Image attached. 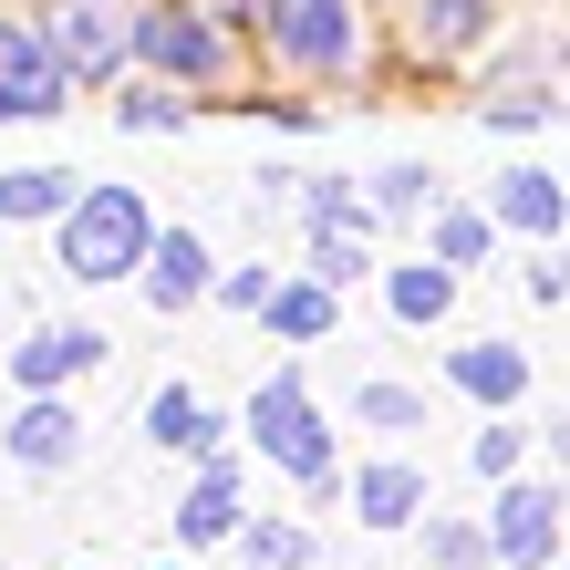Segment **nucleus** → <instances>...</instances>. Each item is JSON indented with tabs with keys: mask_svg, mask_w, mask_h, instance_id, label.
Wrapping results in <instances>:
<instances>
[{
	"mask_svg": "<svg viewBox=\"0 0 570 570\" xmlns=\"http://www.w3.org/2000/svg\"><path fill=\"white\" fill-rule=\"evenodd\" d=\"M146 249H156V228L136 208V187L73 197V218H62V271L73 281H125V271H146Z\"/></svg>",
	"mask_w": 570,
	"mask_h": 570,
	"instance_id": "1",
	"label": "nucleus"
},
{
	"mask_svg": "<svg viewBox=\"0 0 570 570\" xmlns=\"http://www.w3.org/2000/svg\"><path fill=\"white\" fill-rule=\"evenodd\" d=\"M249 435H259V456H271V466H291L312 498H332V435L312 415V394H301V374H271V384L249 394Z\"/></svg>",
	"mask_w": 570,
	"mask_h": 570,
	"instance_id": "2",
	"label": "nucleus"
},
{
	"mask_svg": "<svg viewBox=\"0 0 570 570\" xmlns=\"http://www.w3.org/2000/svg\"><path fill=\"white\" fill-rule=\"evenodd\" d=\"M259 21H271V52L301 62V73L353 62V0H259Z\"/></svg>",
	"mask_w": 570,
	"mask_h": 570,
	"instance_id": "3",
	"label": "nucleus"
},
{
	"mask_svg": "<svg viewBox=\"0 0 570 570\" xmlns=\"http://www.w3.org/2000/svg\"><path fill=\"white\" fill-rule=\"evenodd\" d=\"M62 94H73V62L52 52V31L0 21V115H62Z\"/></svg>",
	"mask_w": 570,
	"mask_h": 570,
	"instance_id": "4",
	"label": "nucleus"
},
{
	"mask_svg": "<svg viewBox=\"0 0 570 570\" xmlns=\"http://www.w3.org/2000/svg\"><path fill=\"white\" fill-rule=\"evenodd\" d=\"M52 52L105 83L115 62L136 52V11H125V0H52Z\"/></svg>",
	"mask_w": 570,
	"mask_h": 570,
	"instance_id": "5",
	"label": "nucleus"
},
{
	"mask_svg": "<svg viewBox=\"0 0 570 570\" xmlns=\"http://www.w3.org/2000/svg\"><path fill=\"white\" fill-rule=\"evenodd\" d=\"M136 52L156 62L166 83H208V73H228V42L197 11H136Z\"/></svg>",
	"mask_w": 570,
	"mask_h": 570,
	"instance_id": "6",
	"label": "nucleus"
},
{
	"mask_svg": "<svg viewBox=\"0 0 570 570\" xmlns=\"http://www.w3.org/2000/svg\"><path fill=\"white\" fill-rule=\"evenodd\" d=\"M488 540H498V560H509V570H560V488H519V478H509Z\"/></svg>",
	"mask_w": 570,
	"mask_h": 570,
	"instance_id": "7",
	"label": "nucleus"
},
{
	"mask_svg": "<svg viewBox=\"0 0 570 570\" xmlns=\"http://www.w3.org/2000/svg\"><path fill=\"white\" fill-rule=\"evenodd\" d=\"M105 363V332H83V322H52V332H31V343L11 353V384L21 394H52V384H73Z\"/></svg>",
	"mask_w": 570,
	"mask_h": 570,
	"instance_id": "8",
	"label": "nucleus"
},
{
	"mask_svg": "<svg viewBox=\"0 0 570 570\" xmlns=\"http://www.w3.org/2000/svg\"><path fill=\"white\" fill-rule=\"evenodd\" d=\"M218 281H208V239L197 228H166V239L146 249V301L156 312H187V301H208Z\"/></svg>",
	"mask_w": 570,
	"mask_h": 570,
	"instance_id": "9",
	"label": "nucleus"
},
{
	"mask_svg": "<svg viewBox=\"0 0 570 570\" xmlns=\"http://www.w3.org/2000/svg\"><path fill=\"white\" fill-rule=\"evenodd\" d=\"M11 456H21V466H73V456H83V425H73V405L31 394V405L11 415Z\"/></svg>",
	"mask_w": 570,
	"mask_h": 570,
	"instance_id": "10",
	"label": "nucleus"
},
{
	"mask_svg": "<svg viewBox=\"0 0 570 570\" xmlns=\"http://www.w3.org/2000/svg\"><path fill=\"white\" fill-rule=\"evenodd\" d=\"M228 529H239V466H228V456H208V478H197V488H187V509H177V540L218 550Z\"/></svg>",
	"mask_w": 570,
	"mask_h": 570,
	"instance_id": "11",
	"label": "nucleus"
},
{
	"mask_svg": "<svg viewBox=\"0 0 570 570\" xmlns=\"http://www.w3.org/2000/svg\"><path fill=\"white\" fill-rule=\"evenodd\" d=\"M560 208H570V187H560V177H540V166H509V187H498V228H519V239H550Z\"/></svg>",
	"mask_w": 570,
	"mask_h": 570,
	"instance_id": "12",
	"label": "nucleus"
},
{
	"mask_svg": "<svg viewBox=\"0 0 570 570\" xmlns=\"http://www.w3.org/2000/svg\"><path fill=\"white\" fill-rule=\"evenodd\" d=\"M353 509H363V529H415V509H425V478H415V466H363V478H353Z\"/></svg>",
	"mask_w": 570,
	"mask_h": 570,
	"instance_id": "13",
	"label": "nucleus"
},
{
	"mask_svg": "<svg viewBox=\"0 0 570 570\" xmlns=\"http://www.w3.org/2000/svg\"><path fill=\"white\" fill-rule=\"evenodd\" d=\"M384 301H394V322H446L456 312V259H405V271H384Z\"/></svg>",
	"mask_w": 570,
	"mask_h": 570,
	"instance_id": "14",
	"label": "nucleus"
},
{
	"mask_svg": "<svg viewBox=\"0 0 570 570\" xmlns=\"http://www.w3.org/2000/svg\"><path fill=\"white\" fill-rule=\"evenodd\" d=\"M456 394H478V405H519V394H529V353L466 343V353H456Z\"/></svg>",
	"mask_w": 570,
	"mask_h": 570,
	"instance_id": "15",
	"label": "nucleus"
},
{
	"mask_svg": "<svg viewBox=\"0 0 570 570\" xmlns=\"http://www.w3.org/2000/svg\"><path fill=\"white\" fill-rule=\"evenodd\" d=\"M146 435H156V446H166V456H208V446H218V415H208V405H197V394H187V384H166V394H156V405H146Z\"/></svg>",
	"mask_w": 570,
	"mask_h": 570,
	"instance_id": "16",
	"label": "nucleus"
},
{
	"mask_svg": "<svg viewBox=\"0 0 570 570\" xmlns=\"http://www.w3.org/2000/svg\"><path fill=\"white\" fill-rule=\"evenodd\" d=\"M0 218H73V177H62V166H21V177H0Z\"/></svg>",
	"mask_w": 570,
	"mask_h": 570,
	"instance_id": "17",
	"label": "nucleus"
},
{
	"mask_svg": "<svg viewBox=\"0 0 570 570\" xmlns=\"http://www.w3.org/2000/svg\"><path fill=\"white\" fill-rule=\"evenodd\" d=\"M259 322H271L281 343H322V332H332V281H291Z\"/></svg>",
	"mask_w": 570,
	"mask_h": 570,
	"instance_id": "18",
	"label": "nucleus"
},
{
	"mask_svg": "<svg viewBox=\"0 0 570 570\" xmlns=\"http://www.w3.org/2000/svg\"><path fill=\"white\" fill-rule=\"evenodd\" d=\"M478 31H488V0H425L415 42H425V52H466Z\"/></svg>",
	"mask_w": 570,
	"mask_h": 570,
	"instance_id": "19",
	"label": "nucleus"
},
{
	"mask_svg": "<svg viewBox=\"0 0 570 570\" xmlns=\"http://www.w3.org/2000/svg\"><path fill=\"white\" fill-rule=\"evenodd\" d=\"M425 560L435 570H488L498 540H488V529H466V519H425Z\"/></svg>",
	"mask_w": 570,
	"mask_h": 570,
	"instance_id": "20",
	"label": "nucleus"
},
{
	"mask_svg": "<svg viewBox=\"0 0 570 570\" xmlns=\"http://www.w3.org/2000/svg\"><path fill=\"white\" fill-rule=\"evenodd\" d=\"M239 550H249V570H301V560H312V540H301L291 519H259Z\"/></svg>",
	"mask_w": 570,
	"mask_h": 570,
	"instance_id": "21",
	"label": "nucleus"
},
{
	"mask_svg": "<svg viewBox=\"0 0 570 570\" xmlns=\"http://www.w3.org/2000/svg\"><path fill=\"white\" fill-rule=\"evenodd\" d=\"M353 271H363V228H322V239H312V281L343 291Z\"/></svg>",
	"mask_w": 570,
	"mask_h": 570,
	"instance_id": "22",
	"label": "nucleus"
},
{
	"mask_svg": "<svg viewBox=\"0 0 570 570\" xmlns=\"http://www.w3.org/2000/svg\"><path fill=\"white\" fill-rule=\"evenodd\" d=\"M353 415H363V425H394V435H405V425H425V405H415L405 384H363V394H353Z\"/></svg>",
	"mask_w": 570,
	"mask_h": 570,
	"instance_id": "23",
	"label": "nucleus"
},
{
	"mask_svg": "<svg viewBox=\"0 0 570 570\" xmlns=\"http://www.w3.org/2000/svg\"><path fill=\"white\" fill-rule=\"evenodd\" d=\"M478 249H488V218L478 208H446V218H435V259H456V271H466Z\"/></svg>",
	"mask_w": 570,
	"mask_h": 570,
	"instance_id": "24",
	"label": "nucleus"
},
{
	"mask_svg": "<svg viewBox=\"0 0 570 570\" xmlns=\"http://www.w3.org/2000/svg\"><path fill=\"white\" fill-rule=\"evenodd\" d=\"M519 446H529V435H519L509 415H498V425L478 435V478H519Z\"/></svg>",
	"mask_w": 570,
	"mask_h": 570,
	"instance_id": "25",
	"label": "nucleus"
},
{
	"mask_svg": "<svg viewBox=\"0 0 570 570\" xmlns=\"http://www.w3.org/2000/svg\"><path fill=\"white\" fill-rule=\"evenodd\" d=\"M125 125H136V136H166V125H187V105L177 94H125Z\"/></svg>",
	"mask_w": 570,
	"mask_h": 570,
	"instance_id": "26",
	"label": "nucleus"
},
{
	"mask_svg": "<svg viewBox=\"0 0 570 570\" xmlns=\"http://www.w3.org/2000/svg\"><path fill=\"white\" fill-rule=\"evenodd\" d=\"M415 197H435L425 166H384V177H374V208H415Z\"/></svg>",
	"mask_w": 570,
	"mask_h": 570,
	"instance_id": "27",
	"label": "nucleus"
},
{
	"mask_svg": "<svg viewBox=\"0 0 570 570\" xmlns=\"http://www.w3.org/2000/svg\"><path fill=\"white\" fill-rule=\"evenodd\" d=\"M218 301H228V312H271L281 281H271V271H228V281H218Z\"/></svg>",
	"mask_w": 570,
	"mask_h": 570,
	"instance_id": "28",
	"label": "nucleus"
},
{
	"mask_svg": "<svg viewBox=\"0 0 570 570\" xmlns=\"http://www.w3.org/2000/svg\"><path fill=\"white\" fill-rule=\"evenodd\" d=\"M529 291H540V301H570V259H540V271H529Z\"/></svg>",
	"mask_w": 570,
	"mask_h": 570,
	"instance_id": "29",
	"label": "nucleus"
},
{
	"mask_svg": "<svg viewBox=\"0 0 570 570\" xmlns=\"http://www.w3.org/2000/svg\"><path fill=\"white\" fill-rule=\"evenodd\" d=\"M166 570H177V560H166Z\"/></svg>",
	"mask_w": 570,
	"mask_h": 570,
	"instance_id": "30",
	"label": "nucleus"
},
{
	"mask_svg": "<svg viewBox=\"0 0 570 570\" xmlns=\"http://www.w3.org/2000/svg\"><path fill=\"white\" fill-rule=\"evenodd\" d=\"M560 570H570V560H560Z\"/></svg>",
	"mask_w": 570,
	"mask_h": 570,
	"instance_id": "31",
	"label": "nucleus"
}]
</instances>
